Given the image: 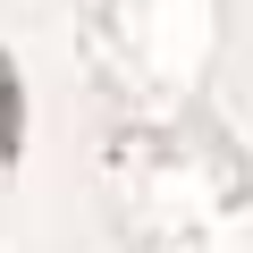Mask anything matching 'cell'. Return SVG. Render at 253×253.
<instances>
[{
  "label": "cell",
  "mask_w": 253,
  "mask_h": 253,
  "mask_svg": "<svg viewBox=\"0 0 253 253\" xmlns=\"http://www.w3.org/2000/svg\"><path fill=\"white\" fill-rule=\"evenodd\" d=\"M0 161H17V68H0Z\"/></svg>",
  "instance_id": "6da1fadb"
}]
</instances>
